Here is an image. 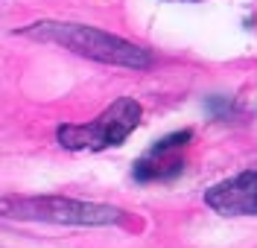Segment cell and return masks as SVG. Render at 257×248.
I'll list each match as a JSON object with an SVG mask.
<instances>
[{
	"label": "cell",
	"instance_id": "277c9868",
	"mask_svg": "<svg viewBox=\"0 0 257 248\" xmlns=\"http://www.w3.org/2000/svg\"><path fill=\"white\" fill-rule=\"evenodd\" d=\"M193 140V132L190 129H184V132H173L167 134V137H161L155 146L146 152L144 158L135 164L132 169V175L138 178V181H170V178H176L181 175V169H184V158H181V152L184 146Z\"/></svg>",
	"mask_w": 257,
	"mask_h": 248
},
{
	"label": "cell",
	"instance_id": "6da1fadb",
	"mask_svg": "<svg viewBox=\"0 0 257 248\" xmlns=\"http://www.w3.org/2000/svg\"><path fill=\"white\" fill-rule=\"evenodd\" d=\"M24 35L62 44V47L79 53V56L102 62V65H120V67L152 65L149 53H144L141 47L128 44V41L117 38V35L102 33L96 27H85V24H53V21H44V24H32L30 30H24Z\"/></svg>",
	"mask_w": 257,
	"mask_h": 248
},
{
	"label": "cell",
	"instance_id": "5b68a950",
	"mask_svg": "<svg viewBox=\"0 0 257 248\" xmlns=\"http://www.w3.org/2000/svg\"><path fill=\"white\" fill-rule=\"evenodd\" d=\"M205 204L222 216H257V169L213 184L205 193Z\"/></svg>",
	"mask_w": 257,
	"mask_h": 248
},
{
	"label": "cell",
	"instance_id": "3957f363",
	"mask_svg": "<svg viewBox=\"0 0 257 248\" xmlns=\"http://www.w3.org/2000/svg\"><path fill=\"white\" fill-rule=\"evenodd\" d=\"M3 216L35 219V222H59V225H117L123 219V210L108 207V204H96V201L41 196V198H3Z\"/></svg>",
	"mask_w": 257,
	"mask_h": 248
},
{
	"label": "cell",
	"instance_id": "7a4b0ae2",
	"mask_svg": "<svg viewBox=\"0 0 257 248\" xmlns=\"http://www.w3.org/2000/svg\"><path fill=\"white\" fill-rule=\"evenodd\" d=\"M144 117L141 102L132 97H120L117 102H111L102 114L91 120V123H67L59 126V143L70 152H99L108 146H120L128 134L138 129Z\"/></svg>",
	"mask_w": 257,
	"mask_h": 248
}]
</instances>
